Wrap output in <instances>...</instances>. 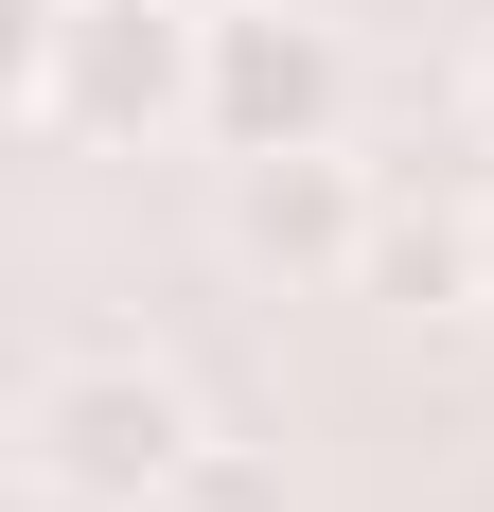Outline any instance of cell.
I'll return each mask as SVG.
<instances>
[{
	"mask_svg": "<svg viewBox=\"0 0 494 512\" xmlns=\"http://www.w3.org/2000/svg\"><path fill=\"white\" fill-rule=\"evenodd\" d=\"M195 53H212V18H177V0H53V36L18 71H36V124L142 142V124H195Z\"/></svg>",
	"mask_w": 494,
	"mask_h": 512,
	"instance_id": "1",
	"label": "cell"
},
{
	"mask_svg": "<svg viewBox=\"0 0 494 512\" xmlns=\"http://www.w3.org/2000/svg\"><path fill=\"white\" fill-rule=\"evenodd\" d=\"M18 460H36V495H71V512H159L177 477H195V407L159 389V371H53L36 407H18Z\"/></svg>",
	"mask_w": 494,
	"mask_h": 512,
	"instance_id": "2",
	"label": "cell"
},
{
	"mask_svg": "<svg viewBox=\"0 0 494 512\" xmlns=\"http://www.w3.org/2000/svg\"><path fill=\"white\" fill-rule=\"evenodd\" d=\"M336 36L318 18H283V0H230L212 18V53H195V124L230 159H283V142H336Z\"/></svg>",
	"mask_w": 494,
	"mask_h": 512,
	"instance_id": "3",
	"label": "cell"
},
{
	"mask_svg": "<svg viewBox=\"0 0 494 512\" xmlns=\"http://www.w3.org/2000/svg\"><path fill=\"white\" fill-rule=\"evenodd\" d=\"M230 230H247L265 265H300V283H336V265H371V195H353V159H336V142H283V159H247Z\"/></svg>",
	"mask_w": 494,
	"mask_h": 512,
	"instance_id": "4",
	"label": "cell"
},
{
	"mask_svg": "<svg viewBox=\"0 0 494 512\" xmlns=\"http://www.w3.org/2000/svg\"><path fill=\"white\" fill-rule=\"evenodd\" d=\"M159 512H265V477H247V460H195V477H177Z\"/></svg>",
	"mask_w": 494,
	"mask_h": 512,
	"instance_id": "5",
	"label": "cell"
},
{
	"mask_svg": "<svg viewBox=\"0 0 494 512\" xmlns=\"http://www.w3.org/2000/svg\"><path fill=\"white\" fill-rule=\"evenodd\" d=\"M477 301H494V195H477Z\"/></svg>",
	"mask_w": 494,
	"mask_h": 512,
	"instance_id": "6",
	"label": "cell"
},
{
	"mask_svg": "<svg viewBox=\"0 0 494 512\" xmlns=\"http://www.w3.org/2000/svg\"><path fill=\"white\" fill-rule=\"evenodd\" d=\"M477 124H494V53H477Z\"/></svg>",
	"mask_w": 494,
	"mask_h": 512,
	"instance_id": "7",
	"label": "cell"
}]
</instances>
